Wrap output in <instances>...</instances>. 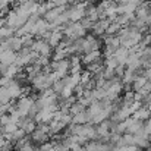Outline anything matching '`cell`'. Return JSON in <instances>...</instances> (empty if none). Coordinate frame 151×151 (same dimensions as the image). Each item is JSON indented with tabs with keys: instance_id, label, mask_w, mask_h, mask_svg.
I'll list each match as a JSON object with an SVG mask.
<instances>
[{
	"instance_id": "1",
	"label": "cell",
	"mask_w": 151,
	"mask_h": 151,
	"mask_svg": "<svg viewBox=\"0 0 151 151\" xmlns=\"http://www.w3.org/2000/svg\"><path fill=\"white\" fill-rule=\"evenodd\" d=\"M31 51L37 53L38 56H43V57H47L49 59L51 54V47L49 46V43L46 40H37L31 46Z\"/></svg>"
},
{
	"instance_id": "2",
	"label": "cell",
	"mask_w": 151,
	"mask_h": 151,
	"mask_svg": "<svg viewBox=\"0 0 151 151\" xmlns=\"http://www.w3.org/2000/svg\"><path fill=\"white\" fill-rule=\"evenodd\" d=\"M85 9H87V4H85V3H82V4H75L73 7L68 9L69 21H70V22H79V21L85 16Z\"/></svg>"
},
{
	"instance_id": "3",
	"label": "cell",
	"mask_w": 151,
	"mask_h": 151,
	"mask_svg": "<svg viewBox=\"0 0 151 151\" xmlns=\"http://www.w3.org/2000/svg\"><path fill=\"white\" fill-rule=\"evenodd\" d=\"M32 104H34V100H32V99H29V97H27V96L21 97L19 101H18V104H16V110H18L19 116H21V117H28V113H29Z\"/></svg>"
},
{
	"instance_id": "4",
	"label": "cell",
	"mask_w": 151,
	"mask_h": 151,
	"mask_svg": "<svg viewBox=\"0 0 151 151\" xmlns=\"http://www.w3.org/2000/svg\"><path fill=\"white\" fill-rule=\"evenodd\" d=\"M18 126H19L27 135H31V134L35 131V128H37V122H35L34 119H31V117H21Z\"/></svg>"
},
{
	"instance_id": "5",
	"label": "cell",
	"mask_w": 151,
	"mask_h": 151,
	"mask_svg": "<svg viewBox=\"0 0 151 151\" xmlns=\"http://www.w3.org/2000/svg\"><path fill=\"white\" fill-rule=\"evenodd\" d=\"M53 111H51L49 107H44V109H41L37 114H35V117H34V120L37 122V123H49L53 120Z\"/></svg>"
},
{
	"instance_id": "6",
	"label": "cell",
	"mask_w": 151,
	"mask_h": 151,
	"mask_svg": "<svg viewBox=\"0 0 151 151\" xmlns=\"http://www.w3.org/2000/svg\"><path fill=\"white\" fill-rule=\"evenodd\" d=\"M16 53L12 50H4L0 54V65H6V66H10V65H15L16 62Z\"/></svg>"
},
{
	"instance_id": "7",
	"label": "cell",
	"mask_w": 151,
	"mask_h": 151,
	"mask_svg": "<svg viewBox=\"0 0 151 151\" xmlns=\"http://www.w3.org/2000/svg\"><path fill=\"white\" fill-rule=\"evenodd\" d=\"M63 12H66V6H59V7H54V9H50V10H47L46 12V15H44V19L51 24L59 15H62Z\"/></svg>"
},
{
	"instance_id": "8",
	"label": "cell",
	"mask_w": 151,
	"mask_h": 151,
	"mask_svg": "<svg viewBox=\"0 0 151 151\" xmlns=\"http://www.w3.org/2000/svg\"><path fill=\"white\" fill-rule=\"evenodd\" d=\"M114 59L117 60V63L119 65H123V66H126V60H128V57H129V49H125V47H119L117 50L114 51Z\"/></svg>"
},
{
	"instance_id": "9",
	"label": "cell",
	"mask_w": 151,
	"mask_h": 151,
	"mask_svg": "<svg viewBox=\"0 0 151 151\" xmlns=\"http://www.w3.org/2000/svg\"><path fill=\"white\" fill-rule=\"evenodd\" d=\"M31 82H32V87H34L35 90H40V91L47 90V85H46V73H43V72H40L34 79H31Z\"/></svg>"
},
{
	"instance_id": "10",
	"label": "cell",
	"mask_w": 151,
	"mask_h": 151,
	"mask_svg": "<svg viewBox=\"0 0 151 151\" xmlns=\"http://www.w3.org/2000/svg\"><path fill=\"white\" fill-rule=\"evenodd\" d=\"M109 25H110V21L109 19H100L99 22H96L94 27H93L94 35H103V34H106V29L109 28Z\"/></svg>"
},
{
	"instance_id": "11",
	"label": "cell",
	"mask_w": 151,
	"mask_h": 151,
	"mask_svg": "<svg viewBox=\"0 0 151 151\" xmlns=\"http://www.w3.org/2000/svg\"><path fill=\"white\" fill-rule=\"evenodd\" d=\"M63 37H65V35H63V32H62L60 29L53 31L50 34V37H49V40H47V43H49V46H50L51 49H53V47L56 49V47L60 44V41L63 40Z\"/></svg>"
},
{
	"instance_id": "12",
	"label": "cell",
	"mask_w": 151,
	"mask_h": 151,
	"mask_svg": "<svg viewBox=\"0 0 151 151\" xmlns=\"http://www.w3.org/2000/svg\"><path fill=\"white\" fill-rule=\"evenodd\" d=\"M132 119H135V120H141V122H144V120H148L151 117V113L142 106V107H139L138 110H135L134 111V114L131 116Z\"/></svg>"
},
{
	"instance_id": "13",
	"label": "cell",
	"mask_w": 151,
	"mask_h": 151,
	"mask_svg": "<svg viewBox=\"0 0 151 151\" xmlns=\"http://www.w3.org/2000/svg\"><path fill=\"white\" fill-rule=\"evenodd\" d=\"M29 138H31V141H34V142L43 144V142H47V141H49V134L41 132V131H38V129L35 128V131L29 135Z\"/></svg>"
},
{
	"instance_id": "14",
	"label": "cell",
	"mask_w": 151,
	"mask_h": 151,
	"mask_svg": "<svg viewBox=\"0 0 151 151\" xmlns=\"http://www.w3.org/2000/svg\"><path fill=\"white\" fill-rule=\"evenodd\" d=\"M99 59H101V51H100V50H97V51H90V53L84 54V57H82V62H84L85 65H91V63L97 62Z\"/></svg>"
},
{
	"instance_id": "15",
	"label": "cell",
	"mask_w": 151,
	"mask_h": 151,
	"mask_svg": "<svg viewBox=\"0 0 151 151\" xmlns=\"http://www.w3.org/2000/svg\"><path fill=\"white\" fill-rule=\"evenodd\" d=\"M144 128V122H141V120H135V119H132V122H131V125L126 128V134H129V135H135L139 129H142Z\"/></svg>"
},
{
	"instance_id": "16",
	"label": "cell",
	"mask_w": 151,
	"mask_h": 151,
	"mask_svg": "<svg viewBox=\"0 0 151 151\" xmlns=\"http://www.w3.org/2000/svg\"><path fill=\"white\" fill-rule=\"evenodd\" d=\"M145 84H147V79H145L142 75H139V76H137V79L131 84V85H132L131 88H132L134 93H138V91H141V90L145 87Z\"/></svg>"
},
{
	"instance_id": "17",
	"label": "cell",
	"mask_w": 151,
	"mask_h": 151,
	"mask_svg": "<svg viewBox=\"0 0 151 151\" xmlns=\"http://www.w3.org/2000/svg\"><path fill=\"white\" fill-rule=\"evenodd\" d=\"M72 123L73 125H85V123H90V117L87 116L85 111H82V113L72 116Z\"/></svg>"
},
{
	"instance_id": "18",
	"label": "cell",
	"mask_w": 151,
	"mask_h": 151,
	"mask_svg": "<svg viewBox=\"0 0 151 151\" xmlns=\"http://www.w3.org/2000/svg\"><path fill=\"white\" fill-rule=\"evenodd\" d=\"M13 35H15V31L12 28H9V27H1L0 28V43L1 41H6L7 38H10Z\"/></svg>"
},
{
	"instance_id": "19",
	"label": "cell",
	"mask_w": 151,
	"mask_h": 151,
	"mask_svg": "<svg viewBox=\"0 0 151 151\" xmlns=\"http://www.w3.org/2000/svg\"><path fill=\"white\" fill-rule=\"evenodd\" d=\"M19 72H21V68H19V66H16V65H10V66H7V72H6V76H4V78H7V79H13Z\"/></svg>"
},
{
	"instance_id": "20",
	"label": "cell",
	"mask_w": 151,
	"mask_h": 151,
	"mask_svg": "<svg viewBox=\"0 0 151 151\" xmlns=\"http://www.w3.org/2000/svg\"><path fill=\"white\" fill-rule=\"evenodd\" d=\"M65 85H66L65 78H62V79H57V81L51 85V90H53V93H54V94H60V93H62V90L65 88Z\"/></svg>"
},
{
	"instance_id": "21",
	"label": "cell",
	"mask_w": 151,
	"mask_h": 151,
	"mask_svg": "<svg viewBox=\"0 0 151 151\" xmlns=\"http://www.w3.org/2000/svg\"><path fill=\"white\" fill-rule=\"evenodd\" d=\"M19 38H21V43H22V49H31V46L34 44V37L32 35H22Z\"/></svg>"
},
{
	"instance_id": "22",
	"label": "cell",
	"mask_w": 151,
	"mask_h": 151,
	"mask_svg": "<svg viewBox=\"0 0 151 151\" xmlns=\"http://www.w3.org/2000/svg\"><path fill=\"white\" fill-rule=\"evenodd\" d=\"M69 111H70V114L73 116V114H78V113H82V111H85V107H84V106H82L79 101H75V103L70 106Z\"/></svg>"
},
{
	"instance_id": "23",
	"label": "cell",
	"mask_w": 151,
	"mask_h": 151,
	"mask_svg": "<svg viewBox=\"0 0 151 151\" xmlns=\"http://www.w3.org/2000/svg\"><path fill=\"white\" fill-rule=\"evenodd\" d=\"M120 28H122V27H120L119 24H116V22H110L109 28L106 29V34H107V35H116V34L119 32Z\"/></svg>"
},
{
	"instance_id": "24",
	"label": "cell",
	"mask_w": 151,
	"mask_h": 151,
	"mask_svg": "<svg viewBox=\"0 0 151 151\" xmlns=\"http://www.w3.org/2000/svg\"><path fill=\"white\" fill-rule=\"evenodd\" d=\"M18 128H19L18 123H7L6 126H3V134H4V135H10V134H13Z\"/></svg>"
},
{
	"instance_id": "25",
	"label": "cell",
	"mask_w": 151,
	"mask_h": 151,
	"mask_svg": "<svg viewBox=\"0 0 151 151\" xmlns=\"http://www.w3.org/2000/svg\"><path fill=\"white\" fill-rule=\"evenodd\" d=\"M79 24H81V27H82L85 31H87V29H93V27H94V22H91V21H90L88 18H85V16L79 21Z\"/></svg>"
},
{
	"instance_id": "26",
	"label": "cell",
	"mask_w": 151,
	"mask_h": 151,
	"mask_svg": "<svg viewBox=\"0 0 151 151\" xmlns=\"http://www.w3.org/2000/svg\"><path fill=\"white\" fill-rule=\"evenodd\" d=\"M53 148V142H50V141H47V142H43L40 147H38V150L40 151H49Z\"/></svg>"
},
{
	"instance_id": "27",
	"label": "cell",
	"mask_w": 151,
	"mask_h": 151,
	"mask_svg": "<svg viewBox=\"0 0 151 151\" xmlns=\"http://www.w3.org/2000/svg\"><path fill=\"white\" fill-rule=\"evenodd\" d=\"M54 3V7H59V6H66L70 0H51Z\"/></svg>"
},
{
	"instance_id": "28",
	"label": "cell",
	"mask_w": 151,
	"mask_h": 151,
	"mask_svg": "<svg viewBox=\"0 0 151 151\" xmlns=\"http://www.w3.org/2000/svg\"><path fill=\"white\" fill-rule=\"evenodd\" d=\"M142 76L147 79V81H151V68H148V69H145V72L142 73Z\"/></svg>"
},
{
	"instance_id": "29",
	"label": "cell",
	"mask_w": 151,
	"mask_h": 151,
	"mask_svg": "<svg viewBox=\"0 0 151 151\" xmlns=\"http://www.w3.org/2000/svg\"><path fill=\"white\" fill-rule=\"evenodd\" d=\"M21 4H24V3H28V1H31V0H18Z\"/></svg>"
},
{
	"instance_id": "30",
	"label": "cell",
	"mask_w": 151,
	"mask_h": 151,
	"mask_svg": "<svg viewBox=\"0 0 151 151\" xmlns=\"http://www.w3.org/2000/svg\"><path fill=\"white\" fill-rule=\"evenodd\" d=\"M49 151H56V150H54V147H53V148H51V150H49Z\"/></svg>"
},
{
	"instance_id": "31",
	"label": "cell",
	"mask_w": 151,
	"mask_h": 151,
	"mask_svg": "<svg viewBox=\"0 0 151 151\" xmlns=\"http://www.w3.org/2000/svg\"><path fill=\"white\" fill-rule=\"evenodd\" d=\"M1 53H3V50H1V47H0V54H1Z\"/></svg>"
},
{
	"instance_id": "32",
	"label": "cell",
	"mask_w": 151,
	"mask_h": 151,
	"mask_svg": "<svg viewBox=\"0 0 151 151\" xmlns=\"http://www.w3.org/2000/svg\"><path fill=\"white\" fill-rule=\"evenodd\" d=\"M15 151H22V150H15Z\"/></svg>"
}]
</instances>
